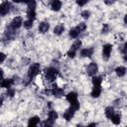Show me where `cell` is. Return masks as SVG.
<instances>
[{"mask_svg":"<svg viewBox=\"0 0 127 127\" xmlns=\"http://www.w3.org/2000/svg\"><path fill=\"white\" fill-rule=\"evenodd\" d=\"M97 71H98V66H97V64H96L95 63H90V64H88V66H87V73H88V75L93 76V75L96 74Z\"/></svg>","mask_w":127,"mask_h":127,"instance_id":"cell-5","label":"cell"},{"mask_svg":"<svg viewBox=\"0 0 127 127\" xmlns=\"http://www.w3.org/2000/svg\"><path fill=\"white\" fill-rule=\"evenodd\" d=\"M49 29H50L49 23H47V22H42V23H40V25H39V31H40V33L45 34V33H47V32L49 31Z\"/></svg>","mask_w":127,"mask_h":127,"instance_id":"cell-10","label":"cell"},{"mask_svg":"<svg viewBox=\"0 0 127 127\" xmlns=\"http://www.w3.org/2000/svg\"><path fill=\"white\" fill-rule=\"evenodd\" d=\"M76 51H77V50H76L74 47L71 46L70 49H69V50L67 51V53H66V54H67V57H68V58H71V59L74 58L75 55H76Z\"/></svg>","mask_w":127,"mask_h":127,"instance_id":"cell-22","label":"cell"},{"mask_svg":"<svg viewBox=\"0 0 127 127\" xmlns=\"http://www.w3.org/2000/svg\"><path fill=\"white\" fill-rule=\"evenodd\" d=\"M74 110L70 107V108H68V109H66L65 111H64V118L66 120V121H69L72 117H73V115H74Z\"/></svg>","mask_w":127,"mask_h":127,"instance_id":"cell-8","label":"cell"},{"mask_svg":"<svg viewBox=\"0 0 127 127\" xmlns=\"http://www.w3.org/2000/svg\"><path fill=\"white\" fill-rule=\"evenodd\" d=\"M66 100L71 104V103H74V102H76V101H78L77 100V94L75 93V92H69V93H67L66 94Z\"/></svg>","mask_w":127,"mask_h":127,"instance_id":"cell-9","label":"cell"},{"mask_svg":"<svg viewBox=\"0 0 127 127\" xmlns=\"http://www.w3.org/2000/svg\"><path fill=\"white\" fill-rule=\"evenodd\" d=\"M5 59H6V56H5V54H3V53H0V64H1V63H3V62L5 61Z\"/></svg>","mask_w":127,"mask_h":127,"instance_id":"cell-32","label":"cell"},{"mask_svg":"<svg viewBox=\"0 0 127 127\" xmlns=\"http://www.w3.org/2000/svg\"><path fill=\"white\" fill-rule=\"evenodd\" d=\"M70 107H71L74 111L78 110V109H79V102L76 101V102H74V103H71V104H70Z\"/></svg>","mask_w":127,"mask_h":127,"instance_id":"cell-27","label":"cell"},{"mask_svg":"<svg viewBox=\"0 0 127 127\" xmlns=\"http://www.w3.org/2000/svg\"><path fill=\"white\" fill-rule=\"evenodd\" d=\"M100 93H101V88H100V86H93V88H92V90H91V96L92 97H98L99 95H100Z\"/></svg>","mask_w":127,"mask_h":127,"instance_id":"cell-15","label":"cell"},{"mask_svg":"<svg viewBox=\"0 0 127 127\" xmlns=\"http://www.w3.org/2000/svg\"><path fill=\"white\" fill-rule=\"evenodd\" d=\"M110 119H111L112 123H113V124H116V125L121 122V116H120L119 114H115V113H114L113 116H112Z\"/></svg>","mask_w":127,"mask_h":127,"instance_id":"cell-21","label":"cell"},{"mask_svg":"<svg viewBox=\"0 0 127 127\" xmlns=\"http://www.w3.org/2000/svg\"><path fill=\"white\" fill-rule=\"evenodd\" d=\"M113 114H114V108L112 106H108V107L105 108V116L107 118L110 119L113 116Z\"/></svg>","mask_w":127,"mask_h":127,"instance_id":"cell-18","label":"cell"},{"mask_svg":"<svg viewBox=\"0 0 127 127\" xmlns=\"http://www.w3.org/2000/svg\"><path fill=\"white\" fill-rule=\"evenodd\" d=\"M79 31L77 30V28L75 27V28H72V29H70V31H69V36L71 37V38H77L78 37V35H79Z\"/></svg>","mask_w":127,"mask_h":127,"instance_id":"cell-23","label":"cell"},{"mask_svg":"<svg viewBox=\"0 0 127 127\" xmlns=\"http://www.w3.org/2000/svg\"><path fill=\"white\" fill-rule=\"evenodd\" d=\"M10 8H11V5H10L9 2H7V1L3 2L0 5V15L1 16H4V15L8 14V12L10 11Z\"/></svg>","mask_w":127,"mask_h":127,"instance_id":"cell-6","label":"cell"},{"mask_svg":"<svg viewBox=\"0 0 127 127\" xmlns=\"http://www.w3.org/2000/svg\"><path fill=\"white\" fill-rule=\"evenodd\" d=\"M2 104H3V98H1V97H0V107L2 106Z\"/></svg>","mask_w":127,"mask_h":127,"instance_id":"cell-38","label":"cell"},{"mask_svg":"<svg viewBox=\"0 0 127 127\" xmlns=\"http://www.w3.org/2000/svg\"><path fill=\"white\" fill-rule=\"evenodd\" d=\"M23 25H24V27H25L26 29H31V28L33 27V20H30V19H28V20L24 21Z\"/></svg>","mask_w":127,"mask_h":127,"instance_id":"cell-25","label":"cell"},{"mask_svg":"<svg viewBox=\"0 0 127 127\" xmlns=\"http://www.w3.org/2000/svg\"><path fill=\"white\" fill-rule=\"evenodd\" d=\"M64 31V27L63 24H59V25H57V26L55 27V29H54V33H55L56 35H58V36L62 35V33H63Z\"/></svg>","mask_w":127,"mask_h":127,"instance_id":"cell-14","label":"cell"},{"mask_svg":"<svg viewBox=\"0 0 127 127\" xmlns=\"http://www.w3.org/2000/svg\"><path fill=\"white\" fill-rule=\"evenodd\" d=\"M107 31H108V26L105 24L104 28H102V33H107Z\"/></svg>","mask_w":127,"mask_h":127,"instance_id":"cell-34","label":"cell"},{"mask_svg":"<svg viewBox=\"0 0 127 127\" xmlns=\"http://www.w3.org/2000/svg\"><path fill=\"white\" fill-rule=\"evenodd\" d=\"M12 83H13L12 79H8V78H7V79H2V80H0V85H1V87H4V88H9Z\"/></svg>","mask_w":127,"mask_h":127,"instance_id":"cell-13","label":"cell"},{"mask_svg":"<svg viewBox=\"0 0 127 127\" xmlns=\"http://www.w3.org/2000/svg\"><path fill=\"white\" fill-rule=\"evenodd\" d=\"M87 2H88V0H76L77 5H79V6H84Z\"/></svg>","mask_w":127,"mask_h":127,"instance_id":"cell-31","label":"cell"},{"mask_svg":"<svg viewBox=\"0 0 127 127\" xmlns=\"http://www.w3.org/2000/svg\"><path fill=\"white\" fill-rule=\"evenodd\" d=\"M111 51H112V46L110 44H106L103 46V49H102V57H103V60L107 61L110 57V54H111Z\"/></svg>","mask_w":127,"mask_h":127,"instance_id":"cell-3","label":"cell"},{"mask_svg":"<svg viewBox=\"0 0 127 127\" xmlns=\"http://www.w3.org/2000/svg\"><path fill=\"white\" fill-rule=\"evenodd\" d=\"M48 116H49V119L52 120V121H56L58 119V113L56 111H54V110H51L49 112V115Z\"/></svg>","mask_w":127,"mask_h":127,"instance_id":"cell-24","label":"cell"},{"mask_svg":"<svg viewBox=\"0 0 127 127\" xmlns=\"http://www.w3.org/2000/svg\"><path fill=\"white\" fill-rule=\"evenodd\" d=\"M101 81H102V79H101L100 76L93 75V77H92V84H93V86H101Z\"/></svg>","mask_w":127,"mask_h":127,"instance_id":"cell-19","label":"cell"},{"mask_svg":"<svg viewBox=\"0 0 127 127\" xmlns=\"http://www.w3.org/2000/svg\"><path fill=\"white\" fill-rule=\"evenodd\" d=\"M114 105H115L116 107H121V100H120V99L115 100V101H114Z\"/></svg>","mask_w":127,"mask_h":127,"instance_id":"cell-33","label":"cell"},{"mask_svg":"<svg viewBox=\"0 0 127 127\" xmlns=\"http://www.w3.org/2000/svg\"><path fill=\"white\" fill-rule=\"evenodd\" d=\"M51 8L53 11H59L62 8V2L61 0H53L51 3Z\"/></svg>","mask_w":127,"mask_h":127,"instance_id":"cell-11","label":"cell"},{"mask_svg":"<svg viewBox=\"0 0 127 127\" xmlns=\"http://www.w3.org/2000/svg\"><path fill=\"white\" fill-rule=\"evenodd\" d=\"M13 2H15V3H21L22 0H13Z\"/></svg>","mask_w":127,"mask_h":127,"instance_id":"cell-37","label":"cell"},{"mask_svg":"<svg viewBox=\"0 0 127 127\" xmlns=\"http://www.w3.org/2000/svg\"><path fill=\"white\" fill-rule=\"evenodd\" d=\"M95 125H96V124H95V123H91V124H89V125H88V126H95Z\"/></svg>","mask_w":127,"mask_h":127,"instance_id":"cell-39","label":"cell"},{"mask_svg":"<svg viewBox=\"0 0 127 127\" xmlns=\"http://www.w3.org/2000/svg\"><path fill=\"white\" fill-rule=\"evenodd\" d=\"M89 15H90V13H89V11H87V10H84V11L81 12V16H82L84 19L89 18Z\"/></svg>","mask_w":127,"mask_h":127,"instance_id":"cell-28","label":"cell"},{"mask_svg":"<svg viewBox=\"0 0 127 127\" xmlns=\"http://www.w3.org/2000/svg\"><path fill=\"white\" fill-rule=\"evenodd\" d=\"M39 122H40V118H39L38 116H33V117H31V118L29 119L28 125H29V126H36V125L39 124Z\"/></svg>","mask_w":127,"mask_h":127,"instance_id":"cell-16","label":"cell"},{"mask_svg":"<svg viewBox=\"0 0 127 127\" xmlns=\"http://www.w3.org/2000/svg\"><path fill=\"white\" fill-rule=\"evenodd\" d=\"M45 73H46V78L49 80V81H54L56 78H57V75H58V70L54 67H49L45 70Z\"/></svg>","mask_w":127,"mask_h":127,"instance_id":"cell-1","label":"cell"},{"mask_svg":"<svg viewBox=\"0 0 127 127\" xmlns=\"http://www.w3.org/2000/svg\"><path fill=\"white\" fill-rule=\"evenodd\" d=\"M64 89H63V88L58 87L57 85H56V86H54V87H53V89H52V94H53L54 96H56V97H61V96H63V95H64Z\"/></svg>","mask_w":127,"mask_h":127,"instance_id":"cell-7","label":"cell"},{"mask_svg":"<svg viewBox=\"0 0 127 127\" xmlns=\"http://www.w3.org/2000/svg\"><path fill=\"white\" fill-rule=\"evenodd\" d=\"M31 1H33V0H22V2H24V3H26V4H29Z\"/></svg>","mask_w":127,"mask_h":127,"instance_id":"cell-36","label":"cell"},{"mask_svg":"<svg viewBox=\"0 0 127 127\" xmlns=\"http://www.w3.org/2000/svg\"><path fill=\"white\" fill-rule=\"evenodd\" d=\"M80 46H81V42L79 41V40H77V41H75L74 43H73V45H72V47H74L76 50H78L79 48H80Z\"/></svg>","mask_w":127,"mask_h":127,"instance_id":"cell-30","label":"cell"},{"mask_svg":"<svg viewBox=\"0 0 127 127\" xmlns=\"http://www.w3.org/2000/svg\"><path fill=\"white\" fill-rule=\"evenodd\" d=\"M115 72L118 76H124L126 73V67L125 66H118V67H116Z\"/></svg>","mask_w":127,"mask_h":127,"instance_id":"cell-17","label":"cell"},{"mask_svg":"<svg viewBox=\"0 0 127 127\" xmlns=\"http://www.w3.org/2000/svg\"><path fill=\"white\" fill-rule=\"evenodd\" d=\"M76 28H77V30H78L79 32H82V31H84V30L86 29V25H85L84 23H79V25H78Z\"/></svg>","mask_w":127,"mask_h":127,"instance_id":"cell-26","label":"cell"},{"mask_svg":"<svg viewBox=\"0 0 127 127\" xmlns=\"http://www.w3.org/2000/svg\"><path fill=\"white\" fill-rule=\"evenodd\" d=\"M40 71V64L38 63H35L33 64L30 67H29V70H28V76L30 78H33L35 77Z\"/></svg>","mask_w":127,"mask_h":127,"instance_id":"cell-2","label":"cell"},{"mask_svg":"<svg viewBox=\"0 0 127 127\" xmlns=\"http://www.w3.org/2000/svg\"><path fill=\"white\" fill-rule=\"evenodd\" d=\"M92 53H93V49L87 48V49H82L81 52H80V55L84 58H89V57L92 56Z\"/></svg>","mask_w":127,"mask_h":127,"instance_id":"cell-12","label":"cell"},{"mask_svg":"<svg viewBox=\"0 0 127 127\" xmlns=\"http://www.w3.org/2000/svg\"><path fill=\"white\" fill-rule=\"evenodd\" d=\"M27 17H28V19L34 21L35 18H36V12H35V10H34V9H29V8H28V11H27Z\"/></svg>","mask_w":127,"mask_h":127,"instance_id":"cell-20","label":"cell"},{"mask_svg":"<svg viewBox=\"0 0 127 127\" xmlns=\"http://www.w3.org/2000/svg\"><path fill=\"white\" fill-rule=\"evenodd\" d=\"M3 75H4V72H3V69L0 68V80L3 79Z\"/></svg>","mask_w":127,"mask_h":127,"instance_id":"cell-35","label":"cell"},{"mask_svg":"<svg viewBox=\"0 0 127 127\" xmlns=\"http://www.w3.org/2000/svg\"><path fill=\"white\" fill-rule=\"evenodd\" d=\"M22 24H23V21H22V18L21 17H15L13 20H12V22H11V25H10V27L13 29V30H16V29H19L21 26H22Z\"/></svg>","mask_w":127,"mask_h":127,"instance_id":"cell-4","label":"cell"},{"mask_svg":"<svg viewBox=\"0 0 127 127\" xmlns=\"http://www.w3.org/2000/svg\"><path fill=\"white\" fill-rule=\"evenodd\" d=\"M7 95H9L10 97H13L14 95H15V90L13 89V88H8V90H7Z\"/></svg>","mask_w":127,"mask_h":127,"instance_id":"cell-29","label":"cell"}]
</instances>
